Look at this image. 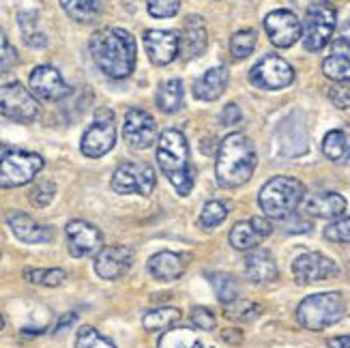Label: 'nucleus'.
I'll return each instance as SVG.
<instances>
[{"label":"nucleus","instance_id":"obj_1","mask_svg":"<svg viewBox=\"0 0 350 348\" xmlns=\"http://www.w3.org/2000/svg\"><path fill=\"white\" fill-rule=\"evenodd\" d=\"M90 56L95 65L114 80H123L131 75L135 67V41L123 28H101L90 37Z\"/></svg>","mask_w":350,"mask_h":348},{"label":"nucleus","instance_id":"obj_2","mask_svg":"<svg viewBox=\"0 0 350 348\" xmlns=\"http://www.w3.org/2000/svg\"><path fill=\"white\" fill-rule=\"evenodd\" d=\"M256 148L245 133H228L219 144L215 161V178L226 189L245 185L256 170Z\"/></svg>","mask_w":350,"mask_h":348},{"label":"nucleus","instance_id":"obj_3","mask_svg":"<svg viewBox=\"0 0 350 348\" xmlns=\"http://www.w3.org/2000/svg\"><path fill=\"white\" fill-rule=\"evenodd\" d=\"M157 163L172 187L187 196L193 189V168L189 165V144L178 129H165L157 140Z\"/></svg>","mask_w":350,"mask_h":348},{"label":"nucleus","instance_id":"obj_4","mask_svg":"<svg viewBox=\"0 0 350 348\" xmlns=\"http://www.w3.org/2000/svg\"><path fill=\"white\" fill-rule=\"evenodd\" d=\"M306 185L295 176H273L258 193V204L269 219H286L306 200Z\"/></svg>","mask_w":350,"mask_h":348},{"label":"nucleus","instance_id":"obj_5","mask_svg":"<svg viewBox=\"0 0 350 348\" xmlns=\"http://www.w3.org/2000/svg\"><path fill=\"white\" fill-rule=\"evenodd\" d=\"M346 314V304L340 293H316L306 297L297 308V321L303 329L323 331L338 325Z\"/></svg>","mask_w":350,"mask_h":348},{"label":"nucleus","instance_id":"obj_6","mask_svg":"<svg viewBox=\"0 0 350 348\" xmlns=\"http://www.w3.org/2000/svg\"><path fill=\"white\" fill-rule=\"evenodd\" d=\"M39 101L13 73L0 71V116L15 123H33L39 118Z\"/></svg>","mask_w":350,"mask_h":348},{"label":"nucleus","instance_id":"obj_7","mask_svg":"<svg viewBox=\"0 0 350 348\" xmlns=\"http://www.w3.org/2000/svg\"><path fill=\"white\" fill-rule=\"evenodd\" d=\"M3 150V146H0ZM43 170V157L39 153L20 148H5L0 153V187L13 189L28 185Z\"/></svg>","mask_w":350,"mask_h":348},{"label":"nucleus","instance_id":"obj_8","mask_svg":"<svg viewBox=\"0 0 350 348\" xmlns=\"http://www.w3.org/2000/svg\"><path fill=\"white\" fill-rule=\"evenodd\" d=\"M336 24H338V13L331 3L321 0V3L310 5V9L306 13V22H303V33H301L306 50L321 52L331 41Z\"/></svg>","mask_w":350,"mask_h":348},{"label":"nucleus","instance_id":"obj_9","mask_svg":"<svg viewBox=\"0 0 350 348\" xmlns=\"http://www.w3.org/2000/svg\"><path fill=\"white\" fill-rule=\"evenodd\" d=\"M116 144V120H114V112L110 108H99L95 112V120L90 125L84 135H82V142H80V150L90 157V159H97L108 155L110 150Z\"/></svg>","mask_w":350,"mask_h":348},{"label":"nucleus","instance_id":"obj_10","mask_svg":"<svg viewBox=\"0 0 350 348\" xmlns=\"http://www.w3.org/2000/svg\"><path fill=\"white\" fill-rule=\"evenodd\" d=\"M110 185L120 196H150L157 185V176L155 170L144 161H125L114 170Z\"/></svg>","mask_w":350,"mask_h":348},{"label":"nucleus","instance_id":"obj_11","mask_svg":"<svg viewBox=\"0 0 350 348\" xmlns=\"http://www.w3.org/2000/svg\"><path fill=\"white\" fill-rule=\"evenodd\" d=\"M250 82L265 90H280L295 82V69L282 56L269 54L260 63L254 65V69L250 71Z\"/></svg>","mask_w":350,"mask_h":348},{"label":"nucleus","instance_id":"obj_12","mask_svg":"<svg viewBox=\"0 0 350 348\" xmlns=\"http://www.w3.org/2000/svg\"><path fill=\"white\" fill-rule=\"evenodd\" d=\"M338 276H340V267L336 265V260H331L329 256L321 252L301 254L293 263V278L299 286L327 282Z\"/></svg>","mask_w":350,"mask_h":348},{"label":"nucleus","instance_id":"obj_13","mask_svg":"<svg viewBox=\"0 0 350 348\" xmlns=\"http://www.w3.org/2000/svg\"><path fill=\"white\" fill-rule=\"evenodd\" d=\"M67 247L73 258H86V256H97L103 247V235L95 224L86 219H71L65 226Z\"/></svg>","mask_w":350,"mask_h":348},{"label":"nucleus","instance_id":"obj_14","mask_svg":"<svg viewBox=\"0 0 350 348\" xmlns=\"http://www.w3.org/2000/svg\"><path fill=\"white\" fill-rule=\"evenodd\" d=\"M265 30L269 35V41L275 45V48H293L301 39L303 26L293 11L278 9V11H271L265 18Z\"/></svg>","mask_w":350,"mask_h":348},{"label":"nucleus","instance_id":"obj_15","mask_svg":"<svg viewBox=\"0 0 350 348\" xmlns=\"http://www.w3.org/2000/svg\"><path fill=\"white\" fill-rule=\"evenodd\" d=\"M28 86L30 93L43 101H60L71 93L69 84L63 80L60 71L52 65H39L30 71Z\"/></svg>","mask_w":350,"mask_h":348},{"label":"nucleus","instance_id":"obj_16","mask_svg":"<svg viewBox=\"0 0 350 348\" xmlns=\"http://www.w3.org/2000/svg\"><path fill=\"white\" fill-rule=\"evenodd\" d=\"M123 135L131 148L144 150L150 148L157 140V123L155 118L144 110H129L125 114L123 123Z\"/></svg>","mask_w":350,"mask_h":348},{"label":"nucleus","instance_id":"obj_17","mask_svg":"<svg viewBox=\"0 0 350 348\" xmlns=\"http://www.w3.org/2000/svg\"><path fill=\"white\" fill-rule=\"evenodd\" d=\"M133 265V250L127 245H108L101 247L95 256V273L101 280H120L127 276V271Z\"/></svg>","mask_w":350,"mask_h":348},{"label":"nucleus","instance_id":"obj_18","mask_svg":"<svg viewBox=\"0 0 350 348\" xmlns=\"http://www.w3.org/2000/svg\"><path fill=\"white\" fill-rule=\"evenodd\" d=\"M144 45H146V54L153 65H170L172 60H176L180 52V37L176 30H146L144 33Z\"/></svg>","mask_w":350,"mask_h":348},{"label":"nucleus","instance_id":"obj_19","mask_svg":"<svg viewBox=\"0 0 350 348\" xmlns=\"http://www.w3.org/2000/svg\"><path fill=\"white\" fill-rule=\"evenodd\" d=\"M271 232H273V226L267 217H252L247 222L234 224L228 239H230V245L234 250L250 252L260 245Z\"/></svg>","mask_w":350,"mask_h":348},{"label":"nucleus","instance_id":"obj_20","mask_svg":"<svg viewBox=\"0 0 350 348\" xmlns=\"http://www.w3.org/2000/svg\"><path fill=\"white\" fill-rule=\"evenodd\" d=\"M7 226L15 235V239L22 241V243L39 245V243H50L52 241V228L39 224L35 217L22 213V211H11V213H7Z\"/></svg>","mask_w":350,"mask_h":348},{"label":"nucleus","instance_id":"obj_21","mask_svg":"<svg viewBox=\"0 0 350 348\" xmlns=\"http://www.w3.org/2000/svg\"><path fill=\"white\" fill-rule=\"evenodd\" d=\"M306 213L321 219H338L346 213V198L338 191L312 193L306 200Z\"/></svg>","mask_w":350,"mask_h":348},{"label":"nucleus","instance_id":"obj_22","mask_svg":"<svg viewBox=\"0 0 350 348\" xmlns=\"http://www.w3.org/2000/svg\"><path fill=\"white\" fill-rule=\"evenodd\" d=\"M187 269V258L176 252H159L150 256L148 260V273L159 282H172L178 280Z\"/></svg>","mask_w":350,"mask_h":348},{"label":"nucleus","instance_id":"obj_23","mask_svg":"<svg viewBox=\"0 0 350 348\" xmlns=\"http://www.w3.org/2000/svg\"><path fill=\"white\" fill-rule=\"evenodd\" d=\"M323 73L329 80L350 82V43L342 37L331 45V54L323 60Z\"/></svg>","mask_w":350,"mask_h":348},{"label":"nucleus","instance_id":"obj_24","mask_svg":"<svg viewBox=\"0 0 350 348\" xmlns=\"http://www.w3.org/2000/svg\"><path fill=\"white\" fill-rule=\"evenodd\" d=\"M245 273L254 284H269L278 278V263L269 250H250L245 258Z\"/></svg>","mask_w":350,"mask_h":348},{"label":"nucleus","instance_id":"obj_25","mask_svg":"<svg viewBox=\"0 0 350 348\" xmlns=\"http://www.w3.org/2000/svg\"><path fill=\"white\" fill-rule=\"evenodd\" d=\"M208 45V35H206V26L200 15H189L183 26V39H180V48L183 54L187 58H196L204 54Z\"/></svg>","mask_w":350,"mask_h":348},{"label":"nucleus","instance_id":"obj_26","mask_svg":"<svg viewBox=\"0 0 350 348\" xmlns=\"http://www.w3.org/2000/svg\"><path fill=\"white\" fill-rule=\"evenodd\" d=\"M230 80V73L226 67H213L208 69L200 80L193 84V95L200 101H215L224 95V90Z\"/></svg>","mask_w":350,"mask_h":348},{"label":"nucleus","instance_id":"obj_27","mask_svg":"<svg viewBox=\"0 0 350 348\" xmlns=\"http://www.w3.org/2000/svg\"><path fill=\"white\" fill-rule=\"evenodd\" d=\"M73 22L90 24L101 15V0H58Z\"/></svg>","mask_w":350,"mask_h":348},{"label":"nucleus","instance_id":"obj_28","mask_svg":"<svg viewBox=\"0 0 350 348\" xmlns=\"http://www.w3.org/2000/svg\"><path fill=\"white\" fill-rule=\"evenodd\" d=\"M183 97H185V90H183V82L172 78L165 80L159 90H157V108L165 114H174L180 110Z\"/></svg>","mask_w":350,"mask_h":348},{"label":"nucleus","instance_id":"obj_29","mask_svg":"<svg viewBox=\"0 0 350 348\" xmlns=\"http://www.w3.org/2000/svg\"><path fill=\"white\" fill-rule=\"evenodd\" d=\"M323 153L329 161H336V163L348 161L350 159V138L340 129L329 131L323 140Z\"/></svg>","mask_w":350,"mask_h":348},{"label":"nucleus","instance_id":"obj_30","mask_svg":"<svg viewBox=\"0 0 350 348\" xmlns=\"http://www.w3.org/2000/svg\"><path fill=\"white\" fill-rule=\"evenodd\" d=\"M18 24H20V30H22V37L26 41V45L30 48H45L48 45V37H45L41 30H39V20H37V13L33 11H24L18 15Z\"/></svg>","mask_w":350,"mask_h":348},{"label":"nucleus","instance_id":"obj_31","mask_svg":"<svg viewBox=\"0 0 350 348\" xmlns=\"http://www.w3.org/2000/svg\"><path fill=\"white\" fill-rule=\"evenodd\" d=\"M208 282H211L213 291H215L217 299L221 301L224 306H230V304H234V301H239L241 286L232 276H228V273H208Z\"/></svg>","mask_w":350,"mask_h":348},{"label":"nucleus","instance_id":"obj_32","mask_svg":"<svg viewBox=\"0 0 350 348\" xmlns=\"http://www.w3.org/2000/svg\"><path fill=\"white\" fill-rule=\"evenodd\" d=\"M180 321V312L176 308H157L144 314L142 325L146 331H168Z\"/></svg>","mask_w":350,"mask_h":348},{"label":"nucleus","instance_id":"obj_33","mask_svg":"<svg viewBox=\"0 0 350 348\" xmlns=\"http://www.w3.org/2000/svg\"><path fill=\"white\" fill-rule=\"evenodd\" d=\"M24 278L30 284H37V286H48V289H56V286H63L67 280V273L63 269H26L24 271Z\"/></svg>","mask_w":350,"mask_h":348},{"label":"nucleus","instance_id":"obj_34","mask_svg":"<svg viewBox=\"0 0 350 348\" xmlns=\"http://www.w3.org/2000/svg\"><path fill=\"white\" fill-rule=\"evenodd\" d=\"M159 348H211V346L193 338L191 329H168V334L159 340Z\"/></svg>","mask_w":350,"mask_h":348},{"label":"nucleus","instance_id":"obj_35","mask_svg":"<svg viewBox=\"0 0 350 348\" xmlns=\"http://www.w3.org/2000/svg\"><path fill=\"white\" fill-rule=\"evenodd\" d=\"M228 217V204L221 202V200H211L202 206V213L198 217V224L202 226V228H217L219 224H224Z\"/></svg>","mask_w":350,"mask_h":348},{"label":"nucleus","instance_id":"obj_36","mask_svg":"<svg viewBox=\"0 0 350 348\" xmlns=\"http://www.w3.org/2000/svg\"><path fill=\"white\" fill-rule=\"evenodd\" d=\"M75 348H116L108 338L93 327H80L75 336Z\"/></svg>","mask_w":350,"mask_h":348},{"label":"nucleus","instance_id":"obj_37","mask_svg":"<svg viewBox=\"0 0 350 348\" xmlns=\"http://www.w3.org/2000/svg\"><path fill=\"white\" fill-rule=\"evenodd\" d=\"M256 48V33L254 30H239L230 39V52L234 58H247Z\"/></svg>","mask_w":350,"mask_h":348},{"label":"nucleus","instance_id":"obj_38","mask_svg":"<svg viewBox=\"0 0 350 348\" xmlns=\"http://www.w3.org/2000/svg\"><path fill=\"white\" fill-rule=\"evenodd\" d=\"M54 196H56V183H54V180H39V183L30 189L28 198L37 209H45L54 200Z\"/></svg>","mask_w":350,"mask_h":348},{"label":"nucleus","instance_id":"obj_39","mask_svg":"<svg viewBox=\"0 0 350 348\" xmlns=\"http://www.w3.org/2000/svg\"><path fill=\"white\" fill-rule=\"evenodd\" d=\"M180 9V0H148L146 3V11L148 15H153L157 20H165V18H174Z\"/></svg>","mask_w":350,"mask_h":348},{"label":"nucleus","instance_id":"obj_40","mask_svg":"<svg viewBox=\"0 0 350 348\" xmlns=\"http://www.w3.org/2000/svg\"><path fill=\"white\" fill-rule=\"evenodd\" d=\"M325 239L333 243H350V217H338L325 228Z\"/></svg>","mask_w":350,"mask_h":348},{"label":"nucleus","instance_id":"obj_41","mask_svg":"<svg viewBox=\"0 0 350 348\" xmlns=\"http://www.w3.org/2000/svg\"><path fill=\"white\" fill-rule=\"evenodd\" d=\"M215 325H217V319L208 308H193L191 310V327L202 329V331H213Z\"/></svg>","mask_w":350,"mask_h":348},{"label":"nucleus","instance_id":"obj_42","mask_svg":"<svg viewBox=\"0 0 350 348\" xmlns=\"http://www.w3.org/2000/svg\"><path fill=\"white\" fill-rule=\"evenodd\" d=\"M329 99L331 103L336 105V108H350V84L346 82H338L336 86H331L329 88Z\"/></svg>","mask_w":350,"mask_h":348},{"label":"nucleus","instance_id":"obj_43","mask_svg":"<svg viewBox=\"0 0 350 348\" xmlns=\"http://www.w3.org/2000/svg\"><path fill=\"white\" fill-rule=\"evenodd\" d=\"M15 60H18V54H15V48L9 43L7 35H5V30L0 28V65L3 67H9L13 65Z\"/></svg>","mask_w":350,"mask_h":348},{"label":"nucleus","instance_id":"obj_44","mask_svg":"<svg viewBox=\"0 0 350 348\" xmlns=\"http://www.w3.org/2000/svg\"><path fill=\"white\" fill-rule=\"evenodd\" d=\"M241 118H243V112H241V108H239L237 103H228L226 108L221 110V116H219L221 125H226V127L241 123Z\"/></svg>","mask_w":350,"mask_h":348},{"label":"nucleus","instance_id":"obj_45","mask_svg":"<svg viewBox=\"0 0 350 348\" xmlns=\"http://www.w3.org/2000/svg\"><path fill=\"white\" fill-rule=\"evenodd\" d=\"M75 321H78V314H75V312H67L65 316H60L58 323H56V327H54V334H60V331L69 329Z\"/></svg>","mask_w":350,"mask_h":348},{"label":"nucleus","instance_id":"obj_46","mask_svg":"<svg viewBox=\"0 0 350 348\" xmlns=\"http://www.w3.org/2000/svg\"><path fill=\"white\" fill-rule=\"evenodd\" d=\"M329 348H350V336H338V338H329L327 340Z\"/></svg>","mask_w":350,"mask_h":348},{"label":"nucleus","instance_id":"obj_47","mask_svg":"<svg viewBox=\"0 0 350 348\" xmlns=\"http://www.w3.org/2000/svg\"><path fill=\"white\" fill-rule=\"evenodd\" d=\"M342 39L350 43V20L342 26Z\"/></svg>","mask_w":350,"mask_h":348},{"label":"nucleus","instance_id":"obj_48","mask_svg":"<svg viewBox=\"0 0 350 348\" xmlns=\"http://www.w3.org/2000/svg\"><path fill=\"white\" fill-rule=\"evenodd\" d=\"M0 329H5V319H3V314H0Z\"/></svg>","mask_w":350,"mask_h":348}]
</instances>
